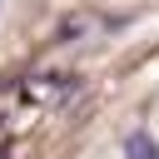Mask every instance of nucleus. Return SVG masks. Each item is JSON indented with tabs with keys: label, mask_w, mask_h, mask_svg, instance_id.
<instances>
[{
	"label": "nucleus",
	"mask_w": 159,
	"mask_h": 159,
	"mask_svg": "<svg viewBox=\"0 0 159 159\" xmlns=\"http://www.w3.org/2000/svg\"><path fill=\"white\" fill-rule=\"evenodd\" d=\"M124 154H129V159H159V144H154L144 129H134V134L124 139Z\"/></svg>",
	"instance_id": "1"
},
{
	"label": "nucleus",
	"mask_w": 159,
	"mask_h": 159,
	"mask_svg": "<svg viewBox=\"0 0 159 159\" xmlns=\"http://www.w3.org/2000/svg\"><path fill=\"white\" fill-rule=\"evenodd\" d=\"M80 35H84V20H65L55 40H60V45H70V40H80Z\"/></svg>",
	"instance_id": "2"
}]
</instances>
